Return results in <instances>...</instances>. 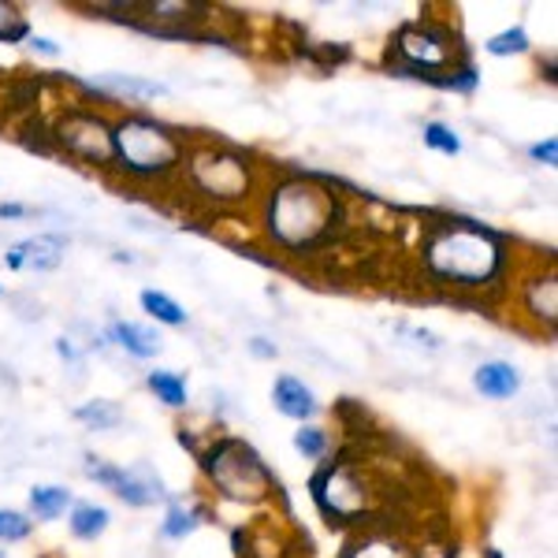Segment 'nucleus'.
Masks as SVG:
<instances>
[{
  "label": "nucleus",
  "mask_w": 558,
  "mask_h": 558,
  "mask_svg": "<svg viewBox=\"0 0 558 558\" xmlns=\"http://www.w3.org/2000/svg\"><path fill=\"white\" fill-rule=\"evenodd\" d=\"M23 38H31L26 15H20L15 4H4V0H0V41H23Z\"/></svg>",
  "instance_id": "obj_26"
},
{
  "label": "nucleus",
  "mask_w": 558,
  "mask_h": 558,
  "mask_svg": "<svg viewBox=\"0 0 558 558\" xmlns=\"http://www.w3.org/2000/svg\"><path fill=\"white\" fill-rule=\"evenodd\" d=\"M108 343H116L128 357H138V362H149L165 350V339L153 324H138V320H112L108 324Z\"/></svg>",
  "instance_id": "obj_12"
},
{
  "label": "nucleus",
  "mask_w": 558,
  "mask_h": 558,
  "mask_svg": "<svg viewBox=\"0 0 558 558\" xmlns=\"http://www.w3.org/2000/svg\"><path fill=\"white\" fill-rule=\"evenodd\" d=\"M521 305H525L529 317H536L547 331L555 328V313H558V287L555 272L533 276L529 283H521Z\"/></svg>",
  "instance_id": "obj_14"
},
{
  "label": "nucleus",
  "mask_w": 558,
  "mask_h": 558,
  "mask_svg": "<svg viewBox=\"0 0 558 558\" xmlns=\"http://www.w3.org/2000/svg\"><path fill=\"white\" fill-rule=\"evenodd\" d=\"M75 507V495L64 484H34L31 488V521H57Z\"/></svg>",
  "instance_id": "obj_15"
},
{
  "label": "nucleus",
  "mask_w": 558,
  "mask_h": 558,
  "mask_svg": "<svg viewBox=\"0 0 558 558\" xmlns=\"http://www.w3.org/2000/svg\"><path fill=\"white\" fill-rule=\"evenodd\" d=\"M391 71L439 89H454V94H473L481 83L458 34L432 20L399 26V34L391 38Z\"/></svg>",
  "instance_id": "obj_3"
},
{
  "label": "nucleus",
  "mask_w": 558,
  "mask_h": 558,
  "mask_svg": "<svg viewBox=\"0 0 558 558\" xmlns=\"http://www.w3.org/2000/svg\"><path fill=\"white\" fill-rule=\"evenodd\" d=\"M101 86L120 97H134V101H157V97L172 94L165 83H149V78H138V75H116V71L101 75Z\"/></svg>",
  "instance_id": "obj_20"
},
{
  "label": "nucleus",
  "mask_w": 558,
  "mask_h": 558,
  "mask_svg": "<svg viewBox=\"0 0 558 558\" xmlns=\"http://www.w3.org/2000/svg\"><path fill=\"white\" fill-rule=\"evenodd\" d=\"M86 476L101 484V488L116 492V499H123L134 510L168 499L165 481H160V473L149 462H134L123 470V465H112L105 458H86Z\"/></svg>",
  "instance_id": "obj_8"
},
{
  "label": "nucleus",
  "mask_w": 558,
  "mask_h": 558,
  "mask_svg": "<svg viewBox=\"0 0 558 558\" xmlns=\"http://www.w3.org/2000/svg\"><path fill=\"white\" fill-rule=\"evenodd\" d=\"M272 407L283 413V417L299 421V425H310L313 417H317V395H313V387L302 380V376L294 373H283L272 380Z\"/></svg>",
  "instance_id": "obj_11"
},
{
  "label": "nucleus",
  "mask_w": 558,
  "mask_h": 558,
  "mask_svg": "<svg viewBox=\"0 0 558 558\" xmlns=\"http://www.w3.org/2000/svg\"><path fill=\"white\" fill-rule=\"evenodd\" d=\"M328 447H331L328 428H320V425H299V432H294V451H299L305 462H320V458L328 454Z\"/></svg>",
  "instance_id": "obj_23"
},
{
  "label": "nucleus",
  "mask_w": 558,
  "mask_h": 558,
  "mask_svg": "<svg viewBox=\"0 0 558 558\" xmlns=\"http://www.w3.org/2000/svg\"><path fill=\"white\" fill-rule=\"evenodd\" d=\"M310 492H313V502L320 507V514L328 518L331 525H347V521L362 518L368 507L362 476L350 470L347 462H331V465H324L320 473H313Z\"/></svg>",
  "instance_id": "obj_7"
},
{
  "label": "nucleus",
  "mask_w": 558,
  "mask_h": 558,
  "mask_svg": "<svg viewBox=\"0 0 558 558\" xmlns=\"http://www.w3.org/2000/svg\"><path fill=\"white\" fill-rule=\"evenodd\" d=\"M533 49V41H529V31L525 26H507L502 34H492L488 41H484V52L488 57H521V52Z\"/></svg>",
  "instance_id": "obj_22"
},
{
  "label": "nucleus",
  "mask_w": 558,
  "mask_h": 558,
  "mask_svg": "<svg viewBox=\"0 0 558 558\" xmlns=\"http://www.w3.org/2000/svg\"><path fill=\"white\" fill-rule=\"evenodd\" d=\"M343 220V197L313 175H291L268 194V235L287 254H305V250L328 242L336 235V223Z\"/></svg>",
  "instance_id": "obj_2"
},
{
  "label": "nucleus",
  "mask_w": 558,
  "mask_h": 558,
  "mask_svg": "<svg viewBox=\"0 0 558 558\" xmlns=\"http://www.w3.org/2000/svg\"><path fill=\"white\" fill-rule=\"evenodd\" d=\"M209 484L231 502H260L276 492V473L265 465L246 439L220 436L209 444V451L197 454Z\"/></svg>",
  "instance_id": "obj_5"
},
{
  "label": "nucleus",
  "mask_w": 558,
  "mask_h": 558,
  "mask_svg": "<svg viewBox=\"0 0 558 558\" xmlns=\"http://www.w3.org/2000/svg\"><path fill=\"white\" fill-rule=\"evenodd\" d=\"M186 160V138L165 120L131 112L112 123V168L134 183H157L179 172Z\"/></svg>",
  "instance_id": "obj_4"
},
{
  "label": "nucleus",
  "mask_w": 558,
  "mask_h": 558,
  "mask_svg": "<svg viewBox=\"0 0 558 558\" xmlns=\"http://www.w3.org/2000/svg\"><path fill=\"white\" fill-rule=\"evenodd\" d=\"M0 558H8V555H4V551H0Z\"/></svg>",
  "instance_id": "obj_34"
},
{
  "label": "nucleus",
  "mask_w": 558,
  "mask_h": 558,
  "mask_svg": "<svg viewBox=\"0 0 558 558\" xmlns=\"http://www.w3.org/2000/svg\"><path fill=\"white\" fill-rule=\"evenodd\" d=\"M146 387L157 395V402H165L168 410H183L186 402H191L186 380L175 373V368H153V373H146Z\"/></svg>",
  "instance_id": "obj_16"
},
{
  "label": "nucleus",
  "mask_w": 558,
  "mask_h": 558,
  "mask_svg": "<svg viewBox=\"0 0 558 558\" xmlns=\"http://www.w3.org/2000/svg\"><path fill=\"white\" fill-rule=\"evenodd\" d=\"M0 294H4V287H0Z\"/></svg>",
  "instance_id": "obj_35"
},
{
  "label": "nucleus",
  "mask_w": 558,
  "mask_h": 558,
  "mask_svg": "<svg viewBox=\"0 0 558 558\" xmlns=\"http://www.w3.org/2000/svg\"><path fill=\"white\" fill-rule=\"evenodd\" d=\"M64 254H68V239L45 231V235H31V239H20L15 246H8L4 265L12 268V272L45 276V272H57Z\"/></svg>",
  "instance_id": "obj_10"
},
{
  "label": "nucleus",
  "mask_w": 558,
  "mask_h": 558,
  "mask_svg": "<svg viewBox=\"0 0 558 558\" xmlns=\"http://www.w3.org/2000/svg\"><path fill=\"white\" fill-rule=\"evenodd\" d=\"M52 138L89 168H112V128L94 112H64Z\"/></svg>",
  "instance_id": "obj_9"
},
{
  "label": "nucleus",
  "mask_w": 558,
  "mask_h": 558,
  "mask_svg": "<svg viewBox=\"0 0 558 558\" xmlns=\"http://www.w3.org/2000/svg\"><path fill=\"white\" fill-rule=\"evenodd\" d=\"M191 168V183L213 202H242L250 194V160L231 149H197L183 160Z\"/></svg>",
  "instance_id": "obj_6"
},
{
  "label": "nucleus",
  "mask_w": 558,
  "mask_h": 558,
  "mask_svg": "<svg viewBox=\"0 0 558 558\" xmlns=\"http://www.w3.org/2000/svg\"><path fill=\"white\" fill-rule=\"evenodd\" d=\"M205 518H209V510H205V507H186V502L172 499V502H168L165 521H160V536H165V539H186Z\"/></svg>",
  "instance_id": "obj_19"
},
{
  "label": "nucleus",
  "mask_w": 558,
  "mask_h": 558,
  "mask_svg": "<svg viewBox=\"0 0 558 558\" xmlns=\"http://www.w3.org/2000/svg\"><path fill=\"white\" fill-rule=\"evenodd\" d=\"M473 387L484 399L507 402L521 391V373H518V365L502 362V357H492V362H481L473 368Z\"/></svg>",
  "instance_id": "obj_13"
},
{
  "label": "nucleus",
  "mask_w": 558,
  "mask_h": 558,
  "mask_svg": "<svg viewBox=\"0 0 558 558\" xmlns=\"http://www.w3.org/2000/svg\"><path fill=\"white\" fill-rule=\"evenodd\" d=\"M71 417L94 432H112L123 425V410H120V402H112V399H89L83 407H75Z\"/></svg>",
  "instance_id": "obj_21"
},
{
  "label": "nucleus",
  "mask_w": 558,
  "mask_h": 558,
  "mask_svg": "<svg viewBox=\"0 0 558 558\" xmlns=\"http://www.w3.org/2000/svg\"><path fill=\"white\" fill-rule=\"evenodd\" d=\"M246 350H250L254 357H260V362H276V354H279V347L272 343V339H265V336H254V339H250Z\"/></svg>",
  "instance_id": "obj_30"
},
{
  "label": "nucleus",
  "mask_w": 558,
  "mask_h": 558,
  "mask_svg": "<svg viewBox=\"0 0 558 558\" xmlns=\"http://www.w3.org/2000/svg\"><path fill=\"white\" fill-rule=\"evenodd\" d=\"M57 354H60V362H64V365H71L75 373H83V354H78L75 339L60 336V339H57Z\"/></svg>",
  "instance_id": "obj_29"
},
{
  "label": "nucleus",
  "mask_w": 558,
  "mask_h": 558,
  "mask_svg": "<svg viewBox=\"0 0 558 558\" xmlns=\"http://www.w3.org/2000/svg\"><path fill=\"white\" fill-rule=\"evenodd\" d=\"M138 305H142V313H146L149 320H157V324H165V328H183L186 320V310L179 305L172 294H165V291H142L138 294Z\"/></svg>",
  "instance_id": "obj_18"
},
{
  "label": "nucleus",
  "mask_w": 558,
  "mask_h": 558,
  "mask_svg": "<svg viewBox=\"0 0 558 558\" xmlns=\"http://www.w3.org/2000/svg\"><path fill=\"white\" fill-rule=\"evenodd\" d=\"M484 558H502V555H499V547H488V551H484Z\"/></svg>",
  "instance_id": "obj_33"
},
{
  "label": "nucleus",
  "mask_w": 558,
  "mask_h": 558,
  "mask_svg": "<svg viewBox=\"0 0 558 558\" xmlns=\"http://www.w3.org/2000/svg\"><path fill=\"white\" fill-rule=\"evenodd\" d=\"M421 134H425V146L432 153H439V157H462V138H458V131L447 128V123L428 120L425 128H421Z\"/></svg>",
  "instance_id": "obj_24"
},
{
  "label": "nucleus",
  "mask_w": 558,
  "mask_h": 558,
  "mask_svg": "<svg viewBox=\"0 0 558 558\" xmlns=\"http://www.w3.org/2000/svg\"><path fill=\"white\" fill-rule=\"evenodd\" d=\"M108 521H112L108 507H97V502H75L68 525H71V536L75 539H101L108 533Z\"/></svg>",
  "instance_id": "obj_17"
},
{
  "label": "nucleus",
  "mask_w": 558,
  "mask_h": 558,
  "mask_svg": "<svg viewBox=\"0 0 558 558\" xmlns=\"http://www.w3.org/2000/svg\"><path fill=\"white\" fill-rule=\"evenodd\" d=\"M26 45H31L34 52H41V57H49V60L60 57V45L52 41V38H41V34H31V38H26Z\"/></svg>",
  "instance_id": "obj_31"
},
{
  "label": "nucleus",
  "mask_w": 558,
  "mask_h": 558,
  "mask_svg": "<svg viewBox=\"0 0 558 558\" xmlns=\"http://www.w3.org/2000/svg\"><path fill=\"white\" fill-rule=\"evenodd\" d=\"M34 533V521L26 510L0 507V544H23Z\"/></svg>",
  "instance_id": "obj_25"
},
{
  "label": "nucleus",
  "mask_w": 558,
  "mask_h": 558,
  "mask_svg": "<svg viewBox=\"0 0 558 558\" xmlns=\"http://www.w3.org/2000/svg\"><path fill=\"white\" fill-rule=\"evenodd\" d=\"M421 265L432 283L454 291H484L495 287L510 268L507 239L465 216H447L425 228Z\"/></svg>",
  "instance_id": "obj_1"
},
{
  "label": "nucleus",
  "mask_w": 558,
  "mask_h": 558,
  "mask_svg": "<svg viewBox=\"0 0 558 558\" xmlns=\"http://www.w3.org/2000/svg\"><path fill=\"white\" fill-rule=\"evenodd\" d=\"M34 209L31 205H20V202H0V220H26Z\"/></svg>",
  "instance_id": "obj_32"
},
{
  "label": "nucleus",
  "mask_w": 558,
  "mask_h": 558,
  "mask_svg": "<svg viewBox=\"0 0 558 558\" xmlns=\"http://www.w3.org/2000/svg\"><path fill=\"white\" fill-rule=\"evenodd\" d=\"M529 157H533V165L555 168V165H558V138L533 142V146H529Z\"/></svg>",
  "instance_id": "obj_28"
},
{
  "label": "nucleus",
  "mask_w": 558,
  "mask_h": 558,
  "mask_svg": "<svg viewBox=\"0 0 558 558\" xmlns=\"http://www.w3.org/2000/svg\"><path fill=\"white\" fill-rule=\"evenodd\" d=\"M343 558H399L391 544H384V539H365V544L350 547Z\"/></svg>",
  "instance_id": "obj_27"
}]
</instances>
